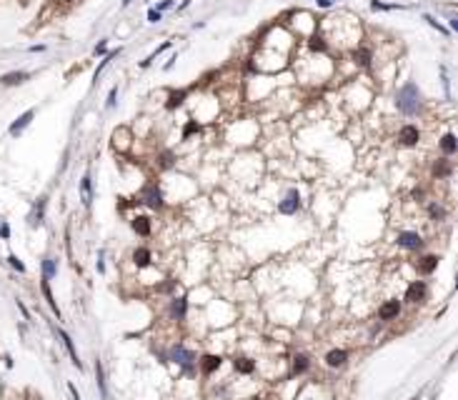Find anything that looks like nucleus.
Instances as JSON below:
<instances>
[{
  "label": "nucleus",
  "mask_w": 458,
  "mask_h": 400,
  "mask_svg": "<svg viewBox=\"0 0 458 400\" xmlns=\"http://www.w3.org/2000/svg\"><path fill=\"white\" fill-rule=\"evenodd\" d=\"M435 268H438V255H426V258H421V263H418V270H421V273H433Z\"/></svg>",
  "instance_id": "dca6fc26"
},
{
  "label": "nucleus",
  "mask_w": 458,
  "mask_h": 400,
  "mask_svg": "<svg viewBox=\"0 0 458 400\" xmlns=\"http://www.w3.org/2000/svg\"><path fill=\"white\" fill-rule=\"evenodd\" d=\"M170 313H173V318L183 320V318H185V298H178V300H173V308H170Z\"/></svg>",
  "instance_id": "412c9836"
},
{
  "label": "nucleus",
  "mask_w": 458,
  "mask_h": 400,
  "mask_svg": "<svg viewBox=\"0 0 458 400\" xmlns=\"http://www.w3.org/2000/svg\"><path fill=\"white\" fill-rule=\"evenodd\" d=\"M353 60H356V65L368 68V65H370V50H366V48H356V50H353Z\"/></svg>",
  "instance_id": "2eb2a0df"
},
{
  "label": "nucleus",
  "mask_w": 458,
  "mask_h": 400,
  "mask_svg": "<svg viewBox=\"0 0 458 400\" xmlns=\"http://www.w3.org/2000/svg\"><path fill=\"white\" fill-rule=\"evenodd\" d=\"M441 148H443V153L446 155H453L456 153V135H443V140H441Z\"/></svg>",
  "instance_id": "5701e85b"
},
{
  "label": "nucleus",
  "mask_w": 458,
  "mask_h": 400,
  "mask_svg": "<svg viewBox=\"0 0 458 400\" xmlns=\"http://www.w3.org/2000/svg\"><path fill=\"white\" fill-rule=\"evenodd\" d=\"M143 203L150 205V208H160L163 205V195H160V190H158L156 185H148L145 190H143Z\"/></svg>",
  "instance_id": "39448f33"
},
{
  "label": "nucleus",
  "mask_w": 458,
  "mask_h": 400,
  "mask_svg": "<svg viewBox=\"0 0 458 400\" xmlns=\"http://www.w3.org/2000/svg\"><path fill=\"white\" fill-rule=\"evenodd\" d=\"M298 205H300V195H298V190H291L286 195V200L278 205V210H280V213H286V215H291V213H296V210H298Z\"/></svg>",
  "instance_id": "20e7f679"
},
{
  "label": "nucleus",
  "mask_w": 458,
  "mask_h": 400,
  "mask_svg": "<svg viewBox=\"0 0 458 400\" xmlns=\"http://www.w3.org/2000/svg\"><path fill=\"white\" fill-rule=\"evenodd\" d=\"M398 110H403L406 115H413V113H418V105H421V95H418V88L413 85V83H408V85H403L398 90Z\"/></svg>",
  "instance_id": "f257e3e1"
},
{
  "label": "nucleus",
  "mask_w": 458,
  "mask_h": 400,
  "mask_svg": "<svg viewBox=\"0 0 458 400\" xmlns=\"http://www.w3.org/2000/svg\"><path fill=\"white\" fill-rule=\"evenodd\" d=\"M398 245L411 248V250H418V248L423 245V238H421L418 233H401V235H398Z\"/></svg>",
  "instance_id": "6e6552de"
},
{
  "label": "nucleus",
  "mask_w": 458,
  "mask_h": 400,
  "mask_svg": "<svg viewBox=\"0 0 458 400\" xmlns=\"http://www.w3.org/2000/svg\"><path fill=\"white\" fill-rule=\"evenodd\" d=\"M423 298H426V283H423V280L411 283L408 290H406V300H408V303H421Z\"/></svg>",
  "instance_id": "7ed1b4c3"
},
{
  "label": "nucleus",
  "mask_w": 458,
  "mask_h": 400,
  "mask_svg": "<svg viewBox=\"0 0 458 400\" xmlns=\"http://www.w3.org/2000/svg\"><path fill=\"white\" fill-rule=\"evenodd\" d=\"M235 370L238 373H253V360H248V358H238V360H235Z\"/></svg>",
  "instance_id": "393cba45"
},
{
  "label": "nucleus",
  "mask_w": 458,
  "mask_h": 400,
  "mask_svg": "<svg viewBox=\"0 0 458 400\" xmlns=\"http://www.w3.org/2000/svg\"><path fill=\"white\" fill-rule=\"evenodd\" d=\"M98 53H100V55H103V53H105V43H100V45H98V48H95V55H98Z\"/></svg>",
  "instance_id": "c9c22d12"
},
{
  "label": "nucleus",
  "mask_w": 458,
  "mask_h": 400,
  "mask_svg": "<svg viewBox=\"0 0 458 400\" xmlns=\"http://www.w3.org/2000/svg\"><path fill=\"white\" fill-rule=\"evenodd\" d=\"M185 95H188L185 90H178V93H170V98H168V108H170V110H173V108H178V105H181V103L185 100Z\"/></svg>",
  "instance_id": "b1692460"
},
{
  "label": "nucleus",
  "mask_w": 458,
  "mask_h": 400,
  "mask_svg": "<svg viewBox=\"0 0 458 400\" xmlns=\"http://www.w3.org/2000/svg\"><path fill=\"white\" fill-rule=\"evenodd\" d=\"M428 213H431V218H433V220H443V218H446V210H443L441 205H435V203L428 208Z\"/></svg>",
  "instance_id": "bb28decb"
},
{
  "label": "nucleus",
  "mask_w": 458,
  "mask_h": 400,
  "mask_svg": "<svg viewBox=\"0 0 458 400\" xmlns=\"http://www.w3.org/2000/svg\"><path fill=\"white\" fill-rule=\"evenodd\" d=\"M123 3H125V5H128V3H133V0H123Z\"/></svg>",
  "instance_id": "e433bc0d"
},
{
  "label": "nucleus",
  "mask_w": 458,
  "mask_h": 400,
  "mask_svg": "<svg viewBox=\"0 0 458 400\" xmlns=\"http://www.w3.org/2000/svg\"><path fill=\"white\" fill-rule=\"evenodd\" d=\"M43 295H46V300H48L50 310L58 315V320H60V310H58V305H55V300H53V293H50V285H48V280H46V278H43Z\"/></svg>",
  "instance_id": "6ab92c4d"
},
{
  "label": "nucleus",
  "mask_w": 458,
  "mask_h": 400,
  "mask_svg": "<svg viewBox=\"0 0 458 400\" xmlns=\"http://www.w3.org/2000/svg\"><path fill=\"white\" fill-rule=\"evenodd\" d=\"M345 360H348V353L345 350H331L328 355H325V363H328L331 368H341Z\"/></svg>",
  "instance_id": "9b49d317"
},
{
  "label": "nucleus",
  "mask_w": 458,
  "mask_h": 400,
  "mask_svg": "<svg viewBox=\"0 0 458 400\" xmlns=\"http://www.w3.org/2000/svg\"><path fill=\"white\" fill-rule=\"evenodd\" d=\"M305 368H308V358H305V355H298L296 363H293V370H296V373H303Z\"/></svg>",
  "instance_id": "c85d7f7f"
},
{
  "label": "nucleus",
  "mask_w": 458,
  "mask_h": 400,
  "mask_svg": "<svg viewBox=\"0 0 458 400\" xmlns=\"http://www.w3.org/2000/svg\"><path fill=\"white\" fill-rule=\"evenodd\" d=\"M113 103H115V90H111V98H108V108H113Z\"/></svg>",
  "instance_id": "f704fd0d"
},
{
  "label": "nucleus",
  "mask_w": 458,
  "mask_h": 400,
  "mask_svg": "<svg viewBox=\"0 0 458 400\" xmlns=\"http://www.w3.org/2000/svg\"><path fill=\"white\" fill-rule=\"evenodd\" d=\"M133 230H136V233H140V235H150V220L145 215H138L133 220Z\"/></svg>",
  "instance_id": "a211bd4d"
},
{
  "label": "nucleus",
  "mask_w": 458,
  "mask_h": 400,
  "mask_svg": "<svg viewBox=\"0 0 458 400\" xmlns=\"http://www.w3.org/2000/svg\"><path fill=\"white\" fill-rule=\"evenodd\" d=\"M195 130H198V123L193 120V123H188V125H185V130H183V138H190V135H193Z\"/></svg>",
  "instance_id": "2f4dec72"
},
{
  "label": "nucleus",
  "mask_w": 458,
  "mask_h": 400,
  "mask_svg": "<svg viewBox=\"0 0 458 400\" xmlns=\"http://www.w3.org/2000/svg\"><path fill=\"white\" fill-rule=\"evenodd\" d=\"M433 175L435 178H443V175H448V165H446V160H438L433 165Z\"/></svg>",
  "instance_id": "cd10ccee"
},
{
  "label": "nucleus",
  "mask_w": 458,
  "mask_h": 400,
  "mask_svg": "<svg viewBox=\"0 0 458 400\" xmlns=\"http://www.w3.org/2000/svg\"><path fill=\"white\" fill-rule=\"evenodd\" d=\"M170 358H173V360H176L178 365H183L185 370H190V368H193V360H195V358H193V353H188L183 345H176V348H173Z\"/></svg>",
  "instance_id": "f03ea898"
},
{
  "label": "nucleus",
  "mask_w": 458,
  "mask_h": 400,
  "mask_svg": "<svg viewBox=\"0 0 458 400\" xmlns=\"http://www.w3.org/2000/svg\"><path fill=\"white\" fill-rule=\"evenodd\" d=\"M133 263H136L138 268H148V265H150V253H148L145 248L133 250Z\"/></svg>",
  "instance_id": "ddd939ff"
},
{
  "label": "nucleus",
  "mask_w": 458,
  "mask_h": 400,
  "mask_svg": "<svg viewBox=\"0 0 458 400\" xmlns=\"http://www.w3.org/2000/svg\"><path fill=\"white\" fill-rule=\"evenodd\" d=\"M80 193H83V203L91 205V200H93V193H91V173L83 175V180H80Z\"/></svg>",
  "instance_id": "f8f14e48"
},
{
  "label": "nucleus",
  "mask_w": 458,
  "mask_h": 400,
  "mask_svg": "<svg viewBox=\"0 0 458 400\" xmlns=\"http://www.w3.org/2000/svg\"><path fill=\"white\" fill-rule=\"evenodd\" d=\"M253 400H258V398H253Z\"/></svg>",
  "instance_id": "4c0bfd02"
},
{
  "label": "nucleus",
  "mask_w": 458,
  "mask_h": 400,
  "mask_svg": "<svg viewBox=\"0 0 458 400\" xmlns=\"http://www.w3.org/2000/svg\"><path fill=\"white\" fill-rule=\"evenodd\" d=\"M311 48H313V50H321V53H323V50L328 48V45H325V40H323V38L313 35V38H311Z\"/></svg>",
  "instance_id": "c756f323"
},
{
  "label": "nucleus",
  "mask_w": 458,
  "mask_h": 400,
  "mask_svg": "<svg viewBox=\"0 0 458 400\" xmlns=\"http://www.w3.org/2000/svg\"><path fill=\"white\" fill-rule=\"evenodd\" d=\"M398 313H401V303H398V300H388V303L378 310L381 320H393V318H398Z\"/></svg>",
  "instance_id": "1a4fd4ad"
},
{
  "label": "nucleus",
  "mask_w": 458,
  "mask_h": 400,
  "mask_svg": "<svg viewBox=\"0 0 458 400\" xmlns=\"http://www.w3.org/2000/svg\"><path fill=\"white\" fill-rule=\"evenodd\" d=\"M148 20H150V23H158V20H160V13H158V10H148Z\"/></svg>",
  "instance_id": "473e14b6"
},
{
  "label": "nucleus",
  "mask_w": 458,
  "mask_h": 400,
  "mask_svg": "<svg viewBox=\"0 0 458 400\" xmlns=\"http://www.w3.org/2000/svg\"><path fill=\"white\" fill-rule=\"evenodd\" d=\"M0 238H10V228H8V225L0 228Z\"/></svg>",
  "instance_id": "72a5a7b5"
},
{
  "label": "nucleus",
  "mask_w": 458,
  "mask_h": 400,
  "mask_svg": "<svg viewBox=\"0 0 458 400\" xmlns=\"http://www.w3.org/2000/svg\"><path fill=\"white\" fill-rule=\"evenodd\" d=\"M201 368H203V373L218 370V368H221V358H218V355H206L203 360H201Z\"/></svg>",
  "instance_id": "4468645a"
},
{
  "label": "nucleus",
  "mask_w": 458,
  "mask_h": 400,
  "mask_svg": "<svg viewBox=\"0 0 458 400\" xmlns=\"http://www.w3.org/2000/svg\"><path fill=\"white\" fill-rule=\"evenodd\" d=\"M418 138H421V133H418L416 125H403L401 133H398V140H401L403 145H416Z\"/></svg>",
  "instance_id": "423d86ee"
},
{
  "label": "nucleus",
  "mask_w": 458,
  "mask_h": 400,
  "mask_svg": "<svg viewBox=\"0 0 458 400\" xmlns=\"http://www.w3.org/2000/svg\"><path fill=\"white\" fill-rule=\"evenodd\" d=\"M23 80H28V73H5L0 78L3 85H18V83H23Z\"/></svg>",
  "instance_id": "f3484780"
},
{
  "label": "nucleus",
  "mask_w": 458,
  "mask_h": 400,
  "mask_svg": "<svg viewBox=\"0 0 458 400\" xmlns=\"http://www.w3.org/2000/svg\"><path fill=\"white\" fill-rule=\"evenodd\" d=\"M55 273H58V268H55V260H53V258H46V260H43V278L50 280Z\"/></svg>",
  "instance_id": "4be33fe9"
},
{
  "label": "nucleus",
  "mask_w": 458,
  "mask_h": 400,
  "mask_svg": "<svg viewBox=\"0 0 458 400\" xmlns=\"http://www.w3.org/2000/svg\"><path fill=\"white\" fill-rule=\"evenodd\" d=\"M95 380H98V388H100V395L105 398L108 393H105V380H103V365H100V360H95Z\"/></svg>",
  "instance_id": "a878e982"
},
{
  "label": "nucleus",
  "mask_w": 458,
  "mask_h": 400,
  "mask_svg": "<svg viewBox=\"0 0 458 400\" xmlns=\"http://www.w3.org/2000/svg\"><path fill=\"white\" fill-rule=\"evenodd\" d=\"M43 210H46V198H40L35 210H33V215H30V225H40L43 223Z\"/></svg>",
  "instance_id": "aec40b11"
},
{
  "label": "nucleus",
  "mask_w": 458,
  "mask_h": 400,
  "mask_svg": "<svg viewBox=\"0 0 458 400\" xmlns=\"http://www.w3.org/2000/svg\"><path fill=\"white\" fill-rule=\"evenodd\" d=\"M60 340H63V345H65V348H68V353H70V360H73V365H75V368L80 370L83 365H80V358H78V353H75V345H73V340H70V335L60 330Z\"/></svg>",
  "instance_id": "9d476101"
},
{
  "label": "nucleus",
  "mask_w": 458,
  "mask_h": 400,
  "mask_svg": "<svg viewBox=\"0 0 458 400\" xmlns=\"http://www.w3.org/2000/svg\"><path fill=\"white\" fill-rule=\"evenodd\" d=\"M8 263H10V265H13V268H15L18 273H25V265L18 260V255H8Z\"/></svg>",
  "instance_id": "7c9ffc66"
},
{
  "label": "nucleus",
  "mask_w": 458,
  "mask_h": 400,
  "mask_svg": "<svg viewBox=\"0 0 458 400\" xmlns=\"http://www.w3.org/2000/svg\"><path fill=\"white\" fill-rule=\"evenodd\" d=\"M33 115H35V110H25L23 115H20V118H18L13 125H10V135H20V133H23V130L28 128V125H30Z\"/></svg>",
  "instance_id": "0eeeda50"
}]
</instances>
